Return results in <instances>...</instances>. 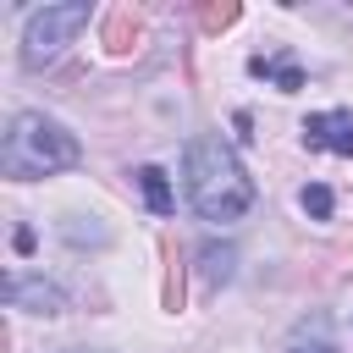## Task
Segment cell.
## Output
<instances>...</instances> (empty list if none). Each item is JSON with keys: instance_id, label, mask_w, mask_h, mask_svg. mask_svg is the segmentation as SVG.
<instances>
[{"instance_id": "4fadbf2b", "label": "cell", "mask_w": 353, "mask_h": 353, "mask_svg": "<svg viewBox=\"0 0 353 353\" xmlns=\"http://www.w3.org/2000/svg\"><path fill=\"white\" fill-rule=\"evenodd\" d=\"M287 353H336V347H331V342H292Z\"/></svg>"}, {"instance_id": "30bf717a", "label": "cell", "mask_w": 353, "mask_h": 353, "mask_svg": "<svg viewBox=\"0 0 353 353\" xmlns=\"http://www.w3.org/2000/svg\"><path fill=\"white\" fill-rule=\"evenodd\" d=\"M160 254H165V281H160V309H182V270H176V248L171 243H160Z\"/></svg>"}, {"instance_id": "5bb4252c", "label": "cell", "mask_w": 353, "mask_h": 353, "mask_svg": "<svg viewBox=\"0 0 353 353\" xmlns=\"http://www.w3.org/2000/svg\"><path fill=\"white\" fill-rule=\"evenodd\" d=\"M11 243H17V254H33V232H28V226H17V237H11Z\"/></svg>"}, {"instance_id": "ba28073f", "label": "cell", "mask_w": 353, "mask_h": 353, "mask_svg": "<svg viewBox=\"0 0 353 353\" xmlns=\"http://www.w3.org/2000/svg\"><path fill=\"white\" fill-rule=\"evenodd\" d=\"M232 270H237V248H232V243H204V248H199V281H204V287L232 281Z\"/></svg>"}, {"instance_id": "9a60e30c", "label": "cell", "mask_w": 353, "mask_h": 353, "mask_svg": "<svg viewBox=\"0 0 353 353\" xmlns=\"http://www.w3.org/2000/svg\"><path fill=\"white\" fill-rule=\"evenodd\" d=\"M72 353H99V347H72Z\"/></svg>"}, {"instance_id": "277c9868", "label": "cell", "mask_w": 353, "mask_h": 353, "mask_svg": "<svg viewBox=\"0 0 353 353\" xmlns=\"http://www.w3.org/2000/svg\"><path fill=\"white\" fill-rule=\"evenodd\" d=\"M6 303L11 309H33V314H61L66 309V292L55 287V281H44V276H6Z\"/></svg>"}, {"instance_id": "52a82bcc", "label": "cell", "mask_w": 353, "mask_h": 353, "mask_svg": "<svg viewBox=\"0 0 353 353\" xmlns=\"http://www.w3.org/2000/svg\"><path fill=\"white\" fill-rule=\"evenodd\" d=\"M248 72H254V77H270L281 94L303 88V72H298V61H292L287 50H276V55H254V61H248Z\"/></svg>"}, {"instance_id": "5b68a950", "label": "cell", "mask_w": 353, "mask_h": 353, "mask_svg": "<svg viewBox=\"0 0 353 353\" xmlns=\"http://www.w3.org/2000/svg\"><path fill=\"white\" fill-rule=\"evenodd\" d=\"M303 143L309 149H331V154H353V116L347 110H320L303 121Z\"/></svg>"}, {"instance_id": "8fae6325", "label": "cell", "mask_w": 353, "mask_h": 353, "mask_svg": "<svg viewBox=\"0 0 353 353\" xmlns=\"http://www.w3.org/2000/svg\"><path fill=\"white\" fill-rule=\"evenodd\" d=\"M237 17H243L237 0H210V6H199V28H204V33H221V28H232Z\"/></svg>"}, {"instance_id": "6da1fadb", "label": "cell", "mask_w": 353, "mask_h": 353, "mask_svg": "<svg viewBox=\"0 0 353 353\" xmlns=\"http://www.w3.org/2000/svg\"><path fill=\"white\" fill-rule=\"evenodd\" d=\"M182 171H188V199L199 210V221H243L248 204H254V182L243 171V160L221 143V138H193L188 154H182Z\"/></svg>"}, {"instance_id": "7c38bea8", "label": "cell", "mask_w": 353, "mask_h": 353, "mask_svg": "<svg viewBox=\"0 0 353 353\" xmlns=\"http://www.w3.org/2000/svg\"><path fill=\"white\" fill-rule=\"evenodd\" d=\"M298 204H303V210H309V215H314V221H325V215H331V204H336V199H331V188H320V182H309V188H303V193H298Z\"/></svg>"}, {"instance_id": "3957f363", "label": "cell", "mask_w": 353, "mask_h": 353, "mask_svg": "<svg viewBox=\"0 0 353 353\" xmlns=\"http://www.w3.org/2000/svg\"><path fill=\"white\" fill-rule=\"evenodd\" d=\"M88 28V6L72 0V6H44L28 17V33H22V66L39 72V66H55L66 55V44Z\"/></svg>"}, {"instance_id": "7a4b0ae2", "label": "cell", "mask_w": 353, "mask_h": 353, "mask_svg": "<svg viewBox=\"0 0 353 353\" xmlns=\"http://www.w3.org/2000/svg\"><path fill=\"white\" fill-rule=\"evenodd\" d=\"M77 160H83V149H77V138H72L61 121H50V116H39V110L11 116V132H6V143H0V171H6L11 182L55 176V171H72Z\"/></svg>"}, {"instance_id": "9c48e42d", "label": "cell", "mask_w": 353, "mask_h": 353, "mask_svg": "<svg viewBox=\"0 0 353 353\" xmlns=\"http://www.w3.org/2000/svg\"><path fill=\"white\" fill-rule=\"evenodd\" d=\"M138 188H143V204H149L154 215H171V210H176L171 182H165V171H160V165H138Z\"/></svg>"}, {"instance_id": "8992f818", "label": "cell", "mask_w": 353, "mask_h": 353, "mask_svg": "<svg viewBox=\"0 0 353 353\" xmlns=\"http://www.w3.org/2000/svg\"><path fill=\"white\" fill-rule=\"evenodd\" d=\"M99 39H105V50H110V55H132V50L143 44V17H138L132 6H116V11L105 17Z\"/></svg>"}]
</instances>
